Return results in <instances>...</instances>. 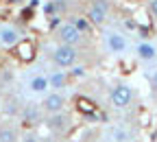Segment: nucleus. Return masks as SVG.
Here are the masks:
<instances>
[{"label": "nucleus", "mask_w": 157, "mask_h": 142, "mask_svg": "<svg viewBox=\"0 0 157 142\" xmlns=\"http://www.w3.org/2000/svg\"><path fill=\"white\" fill-rule=\"evenodd\" d=\"M50 57H52V64L57 68L66 70V68H72L78 61V50H76V46H70V44H57L52 48Z\"/></svg>", "instance_id": "f257e3e1"}, {"label": "nucleus", "mask_w": 157, "mask_h": 142, "mask_svg": "<svg viewBox=\"0 0 157 142\" xmlns=\"http://www.w3.org/2000/svg\"><path fill=\"white\" fill-rule=\"evenodd\" d=\"M24 31L15 22H0V48H15L22 44Z\"/></svg>", "instance_id": "f03ea898"}, {"label": "nucleus", "mask_w": 157, "mask_h": 142, "mask_svg": "<svg viewBox=\"0 0 157 142\" xmlns=\"http://www.w3.org/2000/svg\"><path fill=\"white\" fill-rule=\"evenodd\" d=\"M109 13H111V2L109 0H90L85 15H87V20L94 26H105Z\"/></svg>", "instance_id": "7ed1b4c3"}, {"label": "nucleus", "mask_w": 157, "mask_h": 142, "mask_svg": "<svg viewBox=\"0 0 157 142\" xmlns=\"http://www.w3.org/2000/svg\"><path fill=\"white\" fill-rule=\"evenodd\" d=\"M103 42H105L107 53H111V55H124V53L129 50V39H127V35L120 33V31L107 29V31L103 33Z\"/></svg>", "instance_id": "20e7f679"}, {"label": "nucleus", "mask_w": 157, "mask_h": 142, "mask_svg": "<svg viewBox=\"0 0 157 142\" xmlns=\"http://www.w3.org/2000/svg\"><path fill=\"white\" fill-rule=\"evenodd\" d=\"M135 98V92L129 83H116L109 92V101L116 109H127Z\"/></svg>", "instance_id": "39448f33"}, {"label": "nucleus", "mask_w": 157, "mask_h": 142, "mask_svg": "<svg viewBox=\"0 0 157 142\" xmlns=\"http://www.w3.org/2000/svg\"><path fill=\"white\" fill-rule=\"evenodd\" d=\"M55 35L59 39V44H70V46H78L83 42V37H85L81 31L70 22V20H68V22H59L57 29H55Z\"/></svg>", "instance_id": "423d86ee"}, {"label": "nucleus", "mask_w": 157, "mask_h": 142, "mask_svg": "<svg viewBox=\"0 0 157 142\" xmlns=\"http://www.w3.org/2000/svg\"><path fill=\"white\" fill-rule=\"evenodd\" d=\"M68 105L66 96L61 94V90H50L44 94V101H42V109L44 114H57V112H63Z\"/></svg>", "instance_id": "0eeeda50"}, {"label": "nucleus", "mask_w": 157, "mask_h": 142, "mask_svg": "<svg viewBox=\"0 0 157 142\" xmlns=\"http://www.w3.org/2000/svg\"><path fill=\"white\" fill-rule=\"evenodd\" d=\"M44 125L50 131H55V133H66L70 129V116L66 114V109L63 112H57V114H46Z\"/></svg>", "instance_id": "6e6552de"}, {"label": "nucleus", "mask_w": 157, "mask_h": 142, "mask_svg": "<svg viewBox=\"0 0 157 142\" xmlns=\"http://www.w3.org/2000/svg\"><path fill=\"white\" fill-rule=\"evenodd\" d=\"M20 118H22L26 125H39V123L44 120V109H42V105H39V107H35V105H24L22 112H20Z\"/></svg>", "instance_id": "1a4fd4ad"}, {"label": "nucleus", "mask_w": 157, "mask_h": 142, "mask_svg": "<svg viewBox=\"0 0 157 142\" xmlns=\"http://www.w3.org/2000/svg\"><path fill=\"white\" fill-rule=\"evenodd\" d=\"M68 81H70V72H66L63 68H59V70H52L48 74V85L50 90H63L68 85Z\"/></svg>", "instance_id": "9d476101"}, {"label": "nucleus", "mask_w": 157, "mask_h": 142, "mask_svg": "<svg viewBox=\"0 0 157 142\" xmlns=\"http://www.w3.org/2000/svg\"><path fill=\"white\" fill-rule=\"evenodd\" d=\"M135 55L140 61H155L157 59V46L151 42H140L135 46Z\"/></svg>", "instance_id": "9b49d317"}, {"label": "nucleus", "mask_w": 157, "mask_h": 142, "mask_svg": "<svg viewBox=\"0 0 157 142\" xmlns=\"http://www.w3.org/2000/svg\"><path fill=\"white\" fill-rule=\"evenodd\" d=\"M29 90H31L33 94H46V92L50 90V85H48V74H35V77H31V79H29Z\"/></svg>", "instance_id": "f8f14e48"}, {"label": "nucleus", "mask_w": 157, "mask_h": 142, "mask_svg": "<svg viewBox=\"0 0 157 142\" xmlns=\"http://www.w3.org/2000/svg\"><path fill=\"white\" fill-rule=\"evenodd\" d=\"M20 133L15 129V125L11 123H0V142H17Z\"/></svg>", "instance_id": "ddd939ff"}, {"label": "nucleus", "mask_w": 157, "mask_h": 142, "mask_svg": "<svg viewBox=\"0 0 157 142\" xmlns=\"http://www.w3.org/2000/svg\"><path fill=\"white\" fill-rule=\"evenodd\" d=\"M70 22H72V24H74L78 31H81L83 35L92 33V29H94V24L87 20V15H72V18H70Z\"/></svg>", "instance_id": "4468645a"}, {"label": "nucleus", "mask_w": 157, "mask_h": 142, "mask_svg": "<svg viewBox=\"0 0 157 142\" xmlns=\"http://www.w3.org/2000/svg\"><path fill=\"white\" fill-rule=\"evenodd\" d=\"M111 142H131V133L124 127H113L111 129Z\"/></svg>", "instance_id": "2eb2a0df"}, {"label": "nucleus", "mask_w": 157, "mask_h": 142, "mask_svg": "<svg viewBox=\"0 0 157 142\" xmlns=\"http://www.w3.org/2000/svg\"><path fill=\"white\" fill-rule=\"evenodd\" d=\"M17 142H39V136L35 133V131H24V133H20V140Z\"/></svg>", "instance_id": "dca6fc26"}, {"label": "nucleus", "mask_w": 157, "mask_h": 142, "mask_svg": "<svg viewBox=\"0 0 157 142\" xmlns=\"http://www.w3.org/2000/svg\"><path fill=\"white\" fill-rule=\"evenodd\" d=\"M87 72H85V66H72V70H70V77H76V79H81V77H85Z\"/></svg>", "instance_id": "f3484780"}, {"label": "nucleus", "mask_w": 157, "mask_h": 142, "mask_svg": "<svg viewBox=\"0 0 157 142\" xmlns=\"http://www.w3.org/2000/svg\"><path fill=\"white\" fill-rule=\"evenodd\" d=\"M148 13L153 20H157V0H148Z\"/></svg>", "instance_id": "a211bd4d"}, {"label": "nucleus", "mask_w": 157, "mask_h": 142, "mask_svg": "<svg viewBox=\"0 0 157 142\" xmlns=\"http://www.w3.org/2000/svg\"><path fill=\"white\" fill-rule=\"evenodd\" d=\"M148 83H151V88L157 92V70H153V72H148Z\"/></svg>", "instance_id": "6ab92c4d"}, {"label": "nucleus", "mask_w": 157, "mask_h": 142, "mask_svg": "<svg viewBox=\"0 0 157 142\" xmlns=\"http://www.w3.org/2000/svg\"><path fill=\"white\" fill-rule=\"evenodd\" d=\"M2 112H5V101H2V96H0V116H2Z\"/></svg>", "instance_id": "aec40b11"}, {"label": "nucleus", "mask_w": 157, "mask_h": 142, "mask_svg": "<svg viewBox=\"0 0 157 142\" xmlns=\"http://www.w3.org/2000/svg\"><path fill=\"white\" fill-rule=\"evenodd\" d=\"M5 2H9V5H20V2H24V0H5Z\"/></svg>", "instance_id": "412c9836"}, {"label": "nucleus", "mask_w": 157, "mask_h": 142, "mask_svg": "<svg viewBox=\"0 0 157 142\" xmlns=\"http://www.w3.org/2000/svg\"><path fill=\"white\" fill-rule=\"evenodd\" d=\"M78 2H90V0H78Z\"/></svg>", "instance_id": "4be33fe9"}]
</instances>
